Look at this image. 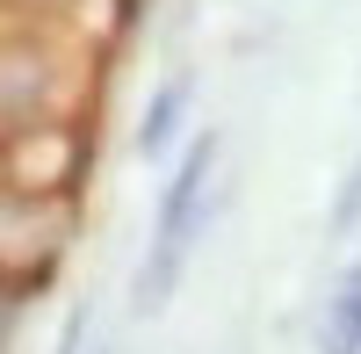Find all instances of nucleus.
Instances as JSON below:
<instances>
[{"label": "nucleus", "instance_id": "7ed1b4c3", "mask_svg": "<svg viewBox=\"0 0 361 354\" xmlns=\"http://www.w3.org/2000/svg\"><path fill=\"white\" fill-rule=\"evenodd\" d=\"M188 102H195V80L188 73H173V80L152 87V102H145V116H137V152L145 159H166L173 152L180 123H188Z\"/></svg>", "mask_w": 361, "mask_h": 354}, {"label": "nucleus", "instance_id": "f03ea898", "mask_svg": "<svg viewBox=\"0 0 361 354\" xmlns=\"http://www.w3.org/2000/svg\"><path fill=\"white\" fill-rule=\"evenodd\" d=\"M311 347L318 354H361V260H347L333 275V289H325V304H318Z\"/></svg>", "mask_w": 361, "mask_h": 354}, {"label": "nucleus", "instance_id": "20e7f679", "mask_svg": "<svg viewBox=\"0 0 361 354\" xmlns=\"http://www.w3.org/2000/svg\"><path fill=\"white\" fill-rule=\"evenodd\" d=\"M333 231H340V239L361 231V152L347 159V181H340V195H333Z\"/></svg>", "mask_w": 361, "mask_h": 354}, {"label": "nucleus", "instance_id": "39448f33", "mask_svg": "<svg viewBox=\"0 0 361 354\" xmlns=\"http://www.w3.org/2000/svg\"><path fill=\"white\" fill-rule=\"evenodd\" d=\"M87 347H94V311L73 304V311H66V326H58V340H51V354H87Z\"/></svg>", "mask_w": 361, "mask_h": 354}, {"label": "nucleus", "instance_id": "423d86ee", "mask_svg": "<svg viewBox=\"0 0 361 354\" xmlns=\"http://www.w3.org/2000/svg\"><path fill=\"white\" fill-rule=\"evenodd\" d=\"M15 8H29V0H15ZM37 8H66V0H37Z\"/></svg>", "mask_w": 361, "mask_h": 354}, {"label": "nucleus", "instance_id": "f257e3e1", "mask_svg": "<svg viewBox=\"0 0 361 354\" xmlns=\"http://www.w3.org/2000/svg\"><path fill=\"white\" fill-rule=\"evenodd\" d=\"M217 159H224V130H195L188 145H180V159L166 166V181H159L152 239H145V260L130 275V304L145 318L180 297V282H188L209 224H217Z\"/></svg>", "mask_w": 361, "mask_h": 354}]
</instances>
